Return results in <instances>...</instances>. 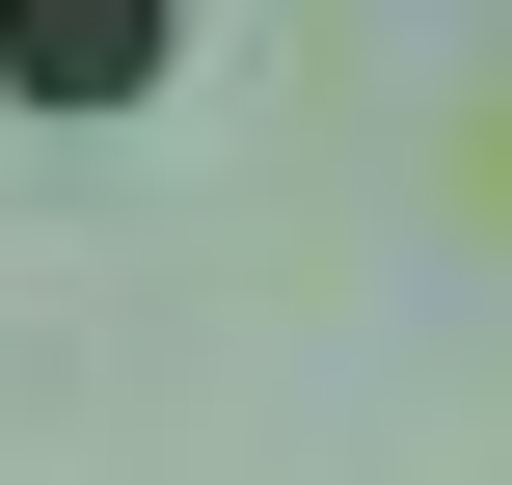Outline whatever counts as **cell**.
<instances>
[{
  "instance_id": "obj_1",
  "label": "cell",
  "mask_w": 512,
  "mask_h": 485,
  "mask_svg": "<svg viewBox=\"0 0 512 485\" xmlns=\"http://www.w3.org/2000/svg\"><path fill=\"white\" fill-rule=\"evenodd\" d=\"M0 81L27 108H135L162 81V0H0Z\"/></svg>"
}]
</instances>
